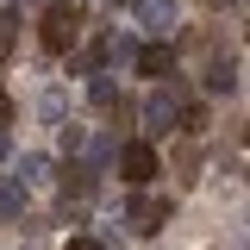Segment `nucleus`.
Segmentation results:
<instances>
[{
  "label": "nucleus",
  "instance_id": "4",
  "mask_svg": "<svg viewBox=\"0 0 250 250\" xmlns=\"http://www.w3.org/2000/svg\"><path fill=\"white\" fill-rule=\"evenodd\" d=\"M131 19H138L144 31H156V38H163V31H175L182 6H175V0H131Z\"/></svg>",
  "mask_w": 250,
  "mask_h": 250
},
{
  "label": "nucleus",
  "instance_id": "18",
  "mask_svg": "<svg viewBox=\"0 0 250 250\" xmlns=\"http://www.w3.org/2000/svg\"><path fill=\"white\" fill-rule=\"evenodd\" d=\"M0 163H6V131H0Z\"/></svg>",
  "mask_w": 250,
  "mask_h": 250
},
{
  "label": "nucleus",
  "instance_id": "7",
  "mask_svg": "<svg viewBox=\"0 0 250 250\" xmlns=\"http://www.w3.org/2000/svg\"><path fill=\"white\" fill-rule=\"evenodd\" d=\"M25 200H31V188L19 175H0V219H25Z\"/></svg>",
  "mask_w": 250,
  "mask_h": 250
},
{
  "label": "nucleus",
  "instance_id": "15",
  "mask_svg": "<svg viewBox=\"0 0 250 250\" xmlns=\"http://www.w3.org/2000/svg\"><path fill=\"white\" fill-rule=\"evenodd\" d=\"M69 250H113V238H69Z\"/></svg>",
  "mask_w": 250,
  "mask_h": 250
},
{
  "label": "nucleus",
  "instance_id": "11",
  "mask_svg": "<svg viewBox=\"0 0 250 250\" xmlns=\"http://www.w3.org/2000/svg\"><path fill=\"white\" fill-rule=\"evenodd\" d=\"M62 113H69V100H62V88H50L44 100H38V119H50V125H62Z\"/></svg>",
  "mask_w": 250,
  "mask_h": 250
},
{
  "label": "nucleus",
  "instance_id": "20",
  "mask_svg": "<svg viewBox=\"0 0 250 250\" xmlns=\"http://www.w3.org/2000/svg\"><path fill=\"white\" fill-rule=\"evenodd\" d=\"M25 6H31V0H25Z\"/></svg>",
  "mask_w": 250,
  "mask_h": 250
},
{
  "label": "nucleus",
  "instance_id": "6",
  "mask_svg": "<svg viewBox=\"0 0 250 250\" xmlns=\"http://www.w3.org/2000/svg\"><path fill=\"white\" fill-rule=\"evenodd\" d=\"M169 219V200H125V225L131 231H156Z\"/></svg>",
  "mask_w": 250,
  "mask_h": 250
},
{
  "label": "nucleus",
  "instance_id": "14",
  "mask_svg": "<svg viewBox=\"0 0 250 250\" xmlns=\"http://www.w3.org/2000/svg\"><path fill=\"white\" fill-rule=\"evenodd\" d=\"M13 44H19V19L0 13V57H13Z\"/></svg>",
  "mask_w": 250,
  "mask_h": 250
},
{
  "label": "nucleus",
  "instance_id": "3",
  "mask_svg": "<svg viewBox=\"0 0 250 250\" xmlns=\"http://www.w3.org/2000/svg\"><path fill=\"white\" fill-rule=\"evenodd\" d=\"M175 119H182V94H175V88H156L150 100H144V131L163 138V131H175Z\"/></svg>",
  "mask_w": 250,
  "mask_h": 250
},
{
  "label": "nucleus",
  "instance_id": "10",
  "mask_svg": "<svg viewBox=\"0 0 250 250\" xmlns=\"http://www.w3.org/2000/svg\"><path fill=\"white\" fill-rule=\"evenodd\" d=\"M231 88H238V62H231V57H219L213 69H207V94H231Z\"/></svg>",
  "mask_w": 250,
  "mask_h": 250
},
{
  "label": "nucleus",
  "instance_id": "2",
  "mask_svg": "<svg viewBox=\"0 0 250 250\" xmlns=\"http://www.w3.org/2000/svg\"><path fill=\"white\" fill-rule=\"evenodd\" d=\"M119 175H125V188H150L156 182V150L144 144V138H131L119 150Z\"/></svg>",
  "mask_w": 250,
  "mask_h": 250
},
{
  "label": "nucleus",
  "instance_id": "13",
  "mask_svg": "<svg viewBox=\"0 0 250 250\" xmlns=\"http://www.w3.org/2000/svg\"><path fill=\"white\" fill-rule=\"evenodd\" d=\"M62 150H69V156L88 150V125H62Z\"/></svg>",
  "mask_w": 250,
  "mask_h": 250
},
{
  "label": "nucleus",
  "instance_id": "19",
  "mask_svg": "<svg viewBox=\"0 0 250 250\" xmlns=\"http://www.w3.org/2000/svg\"><path fill=\"white\" fill-rule=\"evenodd\" d=\"M244 138H250V125H244Z\"/></svg>",
  "mask_w": 250,
  "mask_h": 250
},
{
  "label": "nucleus",
  "instance_id": "8",
  "mask_svg": "<svg viewBox=\"0 0 250 250\" xmlns=\"http://www.w3.org/2000/svg\"><path fill=\"white\" fill-rule=\"evenodd\" d=\"M19 182H25V188H44V182H50V156H44V150H25V156H19Z\"/></svg>",
  "mask_w": 250,
  "mask_h": 250
},
{
  "label": "nucleus",
  "instance_id": "5",
  "mask_svg": "<svg viewBox=\"0 0 250 250\" xmlns=\"http://www.w3.org/2000/svg\"><path fill=\"white\" fill-rule=\"evenodd\" d=\"M131 69H138V75H150V82H163V75L175 69V50H169V44H138Z\"/></svg>",
  "mask_w": 250,
  "mask_h": 250
},
{
  "label": "nucleus",
  "instance_id": "9",
  "mask_svg": "<svg viewBox=\"0 0 250 250\" xmlns=\"http://www.w3.org/2000/svg\"><path fill=\"white\" fill-rule=\"evenodd\" d=\"M88 100L100 106V113H119V82H113V75H94V82H88Z\"/></svg>",
  "mask_w": 250,
  "mask_h": 250
},
{
  "label": "nucleus",
  "instance_id": "1",
  "mask_svg": "<svg viewBox=\"0 0 250 250\" xmlns=\"http://www.w3.org/2000/svg\"><path fill=\"white\" fill-rule=\"evenodd\" d=\"M38 38H44V50H57V57H69V50H75V38H82V13H75V0H57V6L44 13V25H38Z\"/></svg>",
  "mask_w": 250,
  "mask_h": 250
},
{
  "label": "nucleus",
  "instance_id": "12",
  "mask_svg": "<svg viewBox=\"0 0 250 250\" xmlns=\"http://www.w3.org/2000/svg\"><path fill=\"white\" fill-rule=\"evenodd\" d=\"M182 131H188V138L207 131V106H200V100H188V106H182Z\"/></svg>",
  "mask_w": 250,
  "mask_h": 250
},
{
  "label": "nucleus",
  "instance_id": "17",
  "mask_svg": "<svg viewBox=\"0 0 250 250\" xmlns=\"http://www.w3.org/2000/svg\"><path fill=\"white\" fill-rule=\"evenodd\" d=\"M207 6H213V13H225V6H244V0H207Z\"/></svg>",
  "mask_w": 250,
  "mask_h": 250
},
{
  "label": "nucleus",
  "instance_id": "16",
  "mask_svg": "<svg viewBox=\"0 0 250 250\" xmlns=\"http://www.w3.org/2000/svg\"><path fill=\"white\" fill-rule=\"evenodd\" d=\"M6 119H13V100H6V94H0V125H6Z\"/></svg>",
  "mask_w": 250,
  "mask_h": 250
}]
</instances>
